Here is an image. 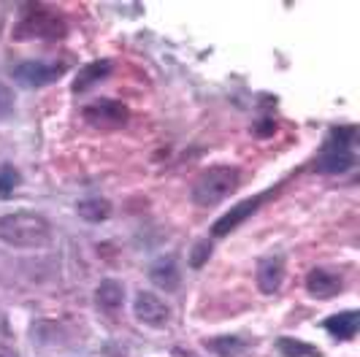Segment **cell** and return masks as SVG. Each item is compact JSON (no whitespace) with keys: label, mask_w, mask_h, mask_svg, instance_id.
I'll list each match as a JSON object with an SVG mask.
<instances>
[{"label":"cell","mask_w":360,"mask_h":357,"mask_svg":"<svg viewBox=\"0 0 360 357\" xmlns=\"http://www.w3.org/2000/svg\"><path fill=\"white\" fill-rule=\"evenodd\" d=\"M14 92L6 87V84H0V122H8L11 119V114H14Z\"/></svg>","instance_id":"obj_21"},{"label":"cell","mask_w":360,"mask_h":357,"mask_svg":"<svg viewBox=\"0 0 360 357\" xmlns=\"http://www.w3.org/2000/svg\"><path fill=\"white\" fill-rule=\"evenodd\" d=\"M84 122L92 127H101V130H117V127L127 125L130 119V111L127 106H122L120 100H111V98H101L90 106H84L82 111Z\"/></svg>","instance_id":"obj_5"},{"label":"cell","mask_w":360,"mask_h":357,"mask_svg":"<svg viewBox=\"0 0 360 357\" xmlns=\"http://www.w3.org/2000/svg\"><path fill=\"white\" fill-rule=\"evenodd\" d=\"M114 212V206L108 203L106 197H87L76 203V214L82 216L84 222H106Z\"/></svg>","instance_id":"obj_16"},{"label":"cell","mask_w":360,"mask_h":357,"mask_svg":"<svg viewBox=\"0 0 360 357\" xmlns=\"http://www.w3.org/2000/svg\"><path fill=\"white\" fill-rule=\"evenodd\" d=\"M149 282L165 292H176L181 285V271L176 257H160L149 266Z\"/></svg>","instance_id":"obj_10"},{"label":"cell","mask_w":360,"mask_h":357,"mask_svg":"<svg viewBox=\"0 0 360 357\" xmlns=\"http://www.w3.org/2000/svg\"><path fill=\"white\" fill-rule=\"evenodd\" d=\"M0 241L14 249H41L52 241V225L36 212H11L0 216Z\"/></svg>","instance_id":"obj_1"},{"label":"cell","mask_w":360,"mask_h":357,"mask_svg":"<svg viewBox=\"0 0 360 357\" xmlns=\"http://www.w3.org/2000/svg\"><path fill=\"white\" fill-rule=\"evenodd\" d=\"M212 241L209 238H200V241H195V247L190 249V257H187V263H190V268H203L206 263H209V257H212Z\"/></svg>","instance_id":"obj_20"},{"label":"cell","mask_w":360,"mask_h":357,"mask_svg":"<svg viewBox=\"0 0 360 357\" xmlns=\"http://www.w3.org/2000/svg\"><path fill=\"white\" fill-rule=\"evenodd\" d=\"M203 346L217 357H238L250 349V341L244 336H214L203 341Z\"/></svg>","instance_id":"obj_15"},{"label":"cell","mask_w":360,"mask_h":357,"mask_svg":"<svg viewBox=\"0 0 360 357\" xmlns=\"http://www.w3.org/2000/svg\"><path fill=\"white\" fill-rule=\"evenodd\" d=\"M174 357H200V355L193 352V349H184V346H174Z\"/></svg>","instance_id":"obj_22"},{"label":"cell","mask_w":360,"mask_h":357,"mask_svg":"<svg viewBox=\"0 0 360 357\" xmlns=\"http://www.w3.org/2000/svg\"><path fill=\"white\" fill-rule=\"evenodd\" d=\"M355 141H358V127L355 125L333 127V130L328 133L325 149H352V143Z\"/></svg>","instance_id":"obj_18"},{"label":"cell","mask_w":360,"mask_h":357,"mask_svg":"<svg viewBox=\"0 0 360 357\" xmlns=\"http://www.w3.org/2000/svg\"><path fill=\"white\" fill-rule=\"evenodd\" d=\"M276 349L282 357H320V349L311 346L307 341H298V339H290V336H282L276 341Z\"/></svg>","instance_id":"obj_17"},{"label":"cell","mask_w":360,"mask_h":357,"mask_svg":"<svg viewBox=\"0 0 360 357\" xmlns=\"http://www.w3.org/2000/svg\"><path fill=\"white\" fill-rule=\"evenodd\" d=\"M133 314H136V320L146 325V327H165L168 322H171V309L168 304L162 301L160 295H155V292H146L141 290L139 295H136V301H133Z\"/></svg>","instance_id":"obj_7"},{"label":"cell","mask_w":360,"mask_h":357,"mask_svg":"<svg viewBox=\"0 0 360 357\" xmlns=\"http://www.w3.org/2000/svg\"><path fill=\"white\" fill-rule=\"evenodd\" d=\"M241 184V171L233 165H212L206 171H200L193 187H190V200L200 206V209H209L222 203L225 197H231Z\"/></svg>","instance_id":"obj_2"},{"label":"cell","mask_w":360,"mask_h":357,"mask_svg":"<svg viewBox=\"0 0 360 357\" xmlns=\"http://www.w3.org/2000/svg\"><path fill=\"white\" fill-rule=\"evenodd\" d=\"M0 357H19L17 352H11V349H3V346H0Z\"/></svg>","instance_id":"obj_23"},{"label":"cell","mask_w":360,"mask_h":357,"mask_svg":"<svg viewBox=\"0 0 360 357\" xmlns=\"http://www.w3.org/2000/svg\"><path fill=\"white\" fill-rule=\"evenodd\" d=\"M22 184V176L14 165H3L0 168V197H11L14 190Z\"/></svg>","instance_id":"obj_19"},{"label":"cell","mask_w":360,"mask_h":357,"mask_svg":"<svg viewBox=\"0 0 360 357\" xmlns=\"http://www.w3.org/2000/svg\"><path fill=\"white\" fill-rule=\"evenodd\" d=\"M68 33V22L52 8L38 6L14 25V41H57Z\"/></svg>","instance_id":"obj_3"},{"label":"cell","mask_w":360,"mask_h":357,"mask_svg":"<svg viewBox=\"0 0 360 357\" xmlns=\"http://www.w3.org/2000/svg\"><path fill=\"white\" fill-rule=\"evenodd\" d=\"M255 279H257V290L263 295L279 292V287L285 282V257L282 254H266V257H260Z\"/></svg>","instance_id":"obj_9"},{"label":"cell","mask_w":360,"mask_h":357,"mask_svg":"<svg viewBox=\"0 0 360 357\" xmlns=\"http://www.w3.org/2000/svg\"><path fill=\"white\" fill-rule=\"evenodd\" d=\"M95 306L103 314H117L125 306V285L117 279H103L95 290Z\"/></svg>","instance_id":"obj_12"},{"label":"cell","mask_w":360,"mask_h":357,"mask_svg":"<svg viewBox=\"0 0 360 357\" xmlns=\"http://www.w3.org/2000/svg\"><path fill=\"white\" fill-rule=\"evenodd\" d=\"M355 165V152L352 149H323V155L317 157V171L336 176V174H347Z\"/></svg>","instance_id":"obj_14"},{"label":"cell","mask_w":360,"mask_h":357,"mask_svg":"<svg viewBox=\"0 0 360 357\" xmlns=\"http://www.w3.org/2000/svg\"><path fill=\"white\" fill-rule=\"evenodd\" d=\"M323 327L333 336V339H342V341H352L358 336V327H360V311L358 309H347V311H339L333 317H328L323 322Z\"/></svg>","instance_id":"obj_13"},{"label":"cell","mask_w":360,"mask_h":357,"mask_svg":"<svg viewBox=\"0 0 360 357\" xmlns=\"http://www.w3.org/2000/svg\"><path fill=\"white\" fill-rule=\"evenodd\" d=\"M274 193H276V190H266V193H257V195L241 200L238 206H231V212H225V214L212 225V235H214V238H222V235L233 233L236 228L244 225V222H247V219H250V216H252L269 197H274Z\"/></svg>","instance_id":"obj_6"},{"label":"cell","mask_w":360,"mask_h":357,"mask_svg":"<svg viewBox=\"0 0 360 357\" xmlns=\"http://www.w3.org/2000/svg\"><path fill=\"white\" fill-rule=\"evenodd\" d=\"M342 290H344L342 273L328 271V268H314V271H309L307 292L311 298H317V301H330V298L342 295Z\"/></svg>","instance_id":"obj_8"},{"label":"cell","mask_w":360,"mask_h":357,"mask_svg":"<svg viewBox=\"0 0 360 357\" xmlns=\"http://www.w3.org/2000/svg\"><path fill=\"white\" fill-rule=\"evenodd\" d=\"M111 71H114V63H111V60H95V63H87L82 71L76 73L71 89L76 92V95H84V92H90L95 84L106 82L108 76H111Z\"/></svg>","instance_id":"obj_11"},{"label":"cell","mask_w":360,"mask_h":357,"mask_svg":"<svg viewBox=\"0 0 360 357\" xmlns=\"http://www.w3.org/2000/svg\"><path fill=\"white\" fill-rule=\"evenodd\" d=\"M65 73L63 63H46V60H27V63H19L17 68L11 71L14 82L22 84L25 89H41L57 84Z\"/></svg>","instance_id":"obj_4"}]
</instances>
